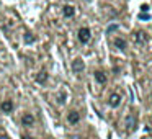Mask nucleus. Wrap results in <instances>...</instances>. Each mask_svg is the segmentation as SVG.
<instances>
[{
  "label": "nucleus",
  "mask_w": 152,
  "mask_h": 139,
  "mask_svg": "<svg viewBox=\"0 0 152 139\" xmlns=\"http://www.w3.org/2000/svg\"><path fill=\"white\" fill-rule=\"evenodd\" d=\"M119 103H121V95H119V93H111V95L108 97V105L110 106L116 108V106H119Z\"/></svg>",
  "instance_id": "nucleus-3"
},
{
  "label": "nucleus",
  "mask_w": 152,
  "mask_h": 139,
  "mask_svg": "<svg viewBox=\"0 0 152 139\" xmlns=\"http://www.w3.org/2000/svg\"><path fill=\"white\" fill-rule=\"evenodd\" d=\"M141 10H142V12H147V10H149V7H147V5H142Z\"/></svg>",
  "instance_id": "nucleus-16"
},
{
  "label": "nucleus",
  "mask_w": 152,
  "mask_h": 139,
  "mask_svg": "<svg viewBox=\"0 0 152 139\" xmlns=\"http://www.w3.org/2000/svg\"><path fill=\"white\" fill-rule=\"evenodd\" d=\"M116 30H118V25H115V23H113V25H110V26H108V30H106V33H113V31H116Z\"/></svg>",
  "instance_id": "nucleus-13"
},
{
  "label": "nucleus",
  "mask_w": 152,
  "mask_h": 139,
  "mask_svg": "<svg viewBox=\"0 0 152 139\" xmlns=\"http://www.w3.org/2000/svg\"><path fill=\"white\" fill-rule=\"evenodd\" d=\"M95 80H96L98 83H105V82H106L105 72H102V70H96V72H95Z\"/></svg>",
  "instance_id": "nucleus-9"
},
{
  "label": "nucleus",
  "mask_w": 152,
  "mask_h": 139,
  "mask_svg": "<svg viewBox=\"0 0 152 139\" xmlns=\"http://www.w3.org/2000/svg\"><path fill=\"white\" fill-rule=\"evenodd\" d=\"M115 46L118 48V49H126V41L123 40V38H116V40H115Z\"/></svg>",
  "instance_id": "nucleus-11"
},
{
  "label": "nucleus",
  "mask_w": 152,
  "mask_h": 139,
  "mask_svg": "<svg viewBox=\"0 0 152 139\" xmlns=\"http://www.w3.org/2000/svg\"><path fill=\"white\" fill-rule=\"evenodd\" d=\"M66 102V93H61L59 95V103H64Z\"/></svg>",
  "instance_id": "nucleus-14"
},
{
  "label": "nucleus",
  "mask_w": 152,
  "mask_h": 139,
  "mask_svg": "<svg viewBox=\"0 0 152 139\" xmlns=\"http://www.w3.org/2000/svg\"><path fill=\"white\" fill-rule=\"evenodd\" d=\"M67 118H69V123H70V124H75V123H79V119H80V115H79L77 111H70Z\"/></svg>",
  "instance_id": "nucleus-7"
},
{
  "label": "nucleus",
  "mask_w": 152,
  "mask_h": 139,
  "mask_svg": "<svg viewBox=\"0 0 152 139\" xmlns=\"http://www.w3.org/2000/svg\"><path fill=\"white\" fill-rule=\"evenodd\" d=\"M136 43L137 44H142V43H145V41H147V34L144 33V31H139V33H136Z\"/></svg>",
  "instance_id": "nucleus-6"
},
{
  "label": "nucleus",
  "mask_w": 152,
  "mask_h": 139,
  "mask_svg": "<svg viewBox=\"0 0 152 139\" xmlns=\"http://www.w3.org/2000/svg\"><path fill=\"white\" fill-rule=\"evenodd\" d=\"M70 139H85V138H80V136H72Z\"/></svg>",
  "instance_id": "nucleus-18"
},
{
  "label": "nucleus",
  "mask_w": 152,
  "mask_h": 139,
  "mask_svg": "<svg viewBox=\"0 0 152 139\" xmlns=\"http://www.w3.org/2000/svg\"><path fill=\"white\" fill-rule=\"evenodd\" d=\"M83 67H85V64H83V61L82 59H75V61H72V70L75 74H80L83 70Z\"/></svg>",
  "instance_id": "nucleus-4"
},
{
  "label": "nucleus",
  "mask_w": 152,
  "mask_h": 139,
  "mask_svg": "<svg viewBox=\"0 0 152 139\" xmlns=\"http://www.w3.org/2000/svg\"><path fill=\"white\" fill-rule=\"evenodd\" d=\"M124 126H126V131H128V132H131L132 129L136 128V116H134V113H129V115L126 116Z\"/></svg>",
  "instance_id": "nucleus-1"
},
{
  "label": "nucleus",
  "mask_w": 152,
  "mask_h": 139,
  "mask_svg": "<svg viewBox=\"0 0 152 139\" xmlns=\"http://www.w3.org/2000/svg\"><path fill=\"white\" fill-rule=\"evenodd\" d=\"M64 17L66 18H72L74 17V7L72 5H66V7H64Z\"/></svg>",
  "instance_id": "nucleus-10"
},
{
  "label": "nucleus",
  "mask_w": 152,
  "mask_h": 139,
  "mask_svg": "<svg viewBox=\"0 0 152 139\" xmlns=\"http://www.w3.org/2000/svg\"><path fill=\"white\" fill-rule=\"evenodd\" d=\"M12 110H13V103H12L10 100H5V102L2 103V111H4V113H10Z\"/></svg>",
  "instance_id": "nucleus-8"
},
{
  "label": "nucleus",
  "mask_w": 152,
  "mask_h": 139,
  "mask_svg": "<svg viewBox=\"0 0 152 139\" xmlns=\"http://www.w3.org/2000/svg\"><path fill=\"white\" fill-rule=\"evenodd\" d=\"M36 80H38V83H44L48 80V74L44 72V70H43V72H39V75L36 77Z\"/></svg>",
  "instance_id": "nucleus-12"
},
{
  "label": "nucleus",
  "mask_w": 152,
  "mask_h": 139,
  "mask_svg": "<svg viewBox=\"0 0 152 139\" xmlns=\"http://www.w3.org/2000/svg\"><path fill=\"white\" fill-rule=\"evenodd\" d=\"M21 139H33V138H31V136H23Z\"/></svg>",
  "instance_id": "nucleus-19"
},
{
  "label": "nucleus",
  "mask_w": 152,
  "mask_h": 139,
  "mask_svg": "<svg viewBox=\"0 0 152 139\" xmlns=\"http://www.w3.org/2000/svg\"><path fill=\"white\" fill-rule=\"evenodd\" d=\"M21 123H23V126H31L34 123V116L30 115V113H26V115H23V118H21Z\"/></svg>",
  "instance_id": "nucleus-5"
},
{
  "label": "nucleus",
  "mask_w": 152,
  "mask_h": 139,
  "mask_svg": "<svg viewBox=\"0 0 152 139\" xmlns=\"http://www.w3.org/2000/svg\"><path fill=\"white\" fill-rule=\"evenodd\" d=\"M139 18H141V20H149V15H144V13H141V15H139Z\"/></svg>",
  "instance_id": "nucleus-15"
},
{
  "label": "nucleus",
  "mask_w": 152,
  "mask_h": 139,
  "mask_svg": "<svg viewBox=\"0 0 152 139\" xmlns=\"http://www.w3.org/2000/svg\"><path fill=\"white\" fill-rule=\"evenodd\" d=\"M25 41H26V43H30V41H33V36H26V38H25Z\"/></svg>",
  "instance_id": "nucleus-17"
},
{
  "label": "nucleus",
  "mask_w": 152,
  "mask_h": 139,
  "mask_svg": "<svg viewBox=\"0 0 152 139\" xmlns=\"http://www.w3.org/2000/svg\"><path fill=\"white\" fill-rule=\"evenodd\" d=\"M0 139H8L7 136H0Z\"/></svg>",
  "instance_id": "nucleus-20"
},
{
  "label": "nucleus",
  "mask_w": 152,
  "mask_h": 139,
  "mask_svg": "<svg viewBox=\"0 0 152 139\" xmlns=\"http://www.w3.org/2000/svg\"><path fill=\"white\" fill-rule=\"evenodd\" d=\"M90 38H92V34H90L88 28H80V30H79V40H80V43H83V44L88 43Z\"/></svg>",
  "instance_id": "nucleus-2"
}]
</instances>
